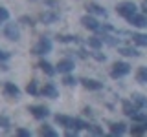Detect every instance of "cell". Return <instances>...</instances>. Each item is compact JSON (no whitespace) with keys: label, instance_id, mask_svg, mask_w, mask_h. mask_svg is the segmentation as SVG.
Segmentation results:
<instances>
[{"label":"cell","instance_id":"1","mask_svg":"<svg viewBox=\"0 0 147 137\" xmlns=\"http://www.w3.org/2000/svg\"><path fill=\"white\" fill-rule=\"evenodd\" d=\"M129 71H131V66H129L127 62H116L112 66L110 77H112V79H119V77H125Z\"/></svg>","mask_w":147,"mask_h":137},{"label":"cell","instance_id":"2","mask_svg":"<svg viewBox=\"0 0 147 137\" xmlns=\"http://www.w3.org/2000/svg\"><path fill=\"white\" fill-rule=\"evenodd\" d=\"M116 11H118V15L129 18V17H132V15L136 13V6H134L132 2H121V4L116 7Z\"/></svg>","mask_w":147,"mask_h":137},{"label":"cell","instance_id":"3","mask_svg":"<svg viewBox=\"0 0 147 137\" xmlns=\"http://www.w3.org/2000/svg\"><path fill=\"white\" fill-rule=\"evenodd\" d=\"M50 51H52V40L44 39V37L39 40V44L33 48V53L35 55H46V53H50Z\"/></svg>","mask_w":147,"mask_h":137},{"label":"cell","instance_id":"4","mask_svg":"<svg viewBox=\"0 0 147 137\" xmlns=\"http://www.w3.org/2000/svg\"><path fill=\"white\" fill-rule=\"evenodd\" d=\"M4 35H6V39H9V40H18L20 39L18 26L17 24H7L6 27H4Z\"/></svg>","mask_w":147,"mask_h":137},{"label":"cell","instance_id":"5","mask_svg":"<svg viewBox=\"0 0 147 137\" xmlns=\"http://www.w3.org/2000/svg\"><path fill=\"white\" fill-rule=\"evenodd\" d=\"M4 95L9 97V99H18L20 90H18V86L13 84V82H6V84H4Z\"/></svg>","mask_w":147,"mask_h":137},{"label":"cell","instance_id":"6","mask_svg":"<svg viewBox=\"0 0 147 137\" xmlns=\"http://www.w3.org/2000/svg\"><path fill=\"white\" fill-rule=\"evenodd\" d=\"M81 24H83V26H85V27H86V29H90V31H99V29H101V26H99V22H98V20H96V18H94V17H88V15H86V17H83V18H81Z\"/></svg>","mask_w":147,"mask_h":137},{"label":"cell","instance_id":"7","mask_svg":"<svg viewBox=\"0 0 147 137\" xmlns=\"http://www.w3.org/2000/svg\"><path fill=\"white\" fill-rule=\"evenodd\" d=\"M30 112L35 119H46L50 115V110L46 106H30Z\"/></svg>","mask_w":147,"mask_h":137},{"label":"cell","instance_id":"8","mask_svg":"<svg viewBox=\"0 0 147 137\" xmlns=\"http://www.w3.org/2000/svg\"><path fill=\"white\" fill-rule=\"evenodd\" d=\"M72 70H74V61H70V59L59 61L57 68H55V71H59V73H70Z\"/></svg>","mask_w":147,"mask_h":137},{"label":"cell","instance_id":"9","mask_svg":"<svg viewBox=\"0 0 147 137\" xmlns=\"http://www.w3.org/2000/svg\"><path fill=\"white\" fill-rule=\"evenodd\" d=\"M42 95L44 97H50V99H55V97H59V90L55 88L53 82H48V84H44V88H42Z\"/></svg>","mask_w":147,"mask_h":137},{"label":"cell","instance_id":"10","mask_svg":"<svg viewBox=\"0 0 147 137\" xmlns=\"http://www.w3.org/2000/svg\"><path fill=\"white\" fill-rule=\"evenodd\" d=\"M129 22H131L132 26H136V27H147V17H144V15H132V17H129L127 18Z\"/></svg>","mask_w":147,"mask_h":137},{"label":"cell","instance_id":"11","mask_svg":"<svg viewBox=\"0 0 147 137\" xmlns=\"http://www.w3.org/2000/svg\"><path fill=\"white\" fill-rule=\"evenodd\" d=\"M86 9H88V13H92V15H98V17H107V11H105L101 6H98V4H86Z\"/></svg>","mask_w":147,"mask_h":137},{"label":"cell","instance_id":"12","mask_svg":"<svg viewBox=\"0 0 147 137\" xmlns=\"http://www.w3.org/2000/svg\"><path fill=\"white\" fill-rule=\"evenodd\" d=\"M83 82V86H85L86 90H101L103 88V84H101V82H98V80H94V79H83L81 80Z\"/></svg>","mask_w":147,"mask_h":137},{"label":"cell","instance_id":"13","mask_svg":"<svg viewBox=\"0 0 147 137\" xmlns=\"http://www.w3.org/2000/svg\"><path fill=\"white\" fill-rule=\"evenodd\" d=\"M125 124L123 122H114V124H110V134L112 135H123L125 134Z\"/></svg>","mask_w":147,"mask_h":137},{"label":"cell","instance_id":"14","mask_svg":"<svg viewBox=\"0 0 147 137\" xmlns=\"http://www.w3.org/2000/svg\"><path fill=\"white\" fill-rule=\"evenodd\" d=\"M55 122L57 124H61V126H64V128H70V124H72V117H66V115H55Z\"/></svg>","mask_w":147,"mask_h":137},{"label":"cell","instance_id":"15","mask_svg":"<svg viewBox=\"0 0 147 137\" xmlns=\"http://www.w3.org/2000/svg\"><path fill=\"white\" fill-rule=\"evenodd\" d=\"M132 102H134L138 108H147V97H144V95H140V93L132 95Z\"/></svg>","mask_w":147,"mask_h":137},{"label":"cell","instance_id":"16","mask_svg":"<svg viewBox=\"0 0 147 137\" xmlns=\"http://www.w3.org/2000/svg\"><path fill=\"white\" fill-rule=\"evenodd\" d=\"M39 68H40V70H42V71H44L48 77H53V75H55V70H53V66H52L50 62H46V61H42V62H40V64H39Z\"/></svg>","mask_w":147,"mask_h":137},{"label":"cell","instance_id":"17","mask_svg":"<svg viewBox=\"0 0 147 137\" xmlns=\"http://www.w3.org/2000/svg\"><path fill=\"white\" fill-rule=\"evenodd\" d=\"M39 134H40V135H46V137H57V132H55V130H53L52 126H48V124L40 126Z\"/></svg>","mask_w":147,"mask_h":137},{"label":"cell","instance_id":"18","mask_svg":"<svg viewBox=\"0 0 147 137\" xmlns=\"http://www.w3.org/2000/svg\"><path fill=\"white\" fill-rule=\"evenodd\" d=\"M136 80L140 84H147V68H140L136 73Z\"/></svg>","mask_w":147,"mask_h":137},{"label":"cell","instance_id":"19","mask_svg":"<svg viewBox=\"0 0 147 137\" xmlns=\"http://www.w3.org/2000/svg\"><path fill=\"white\" fill-rule=\"evenodd\" d=\"M70 128H74V130H83V128H88V124H86L85 121H81V119H72V124Z\"/></svg>","mask_w":147,"mask_h":137},{"label":"cell","instance_id":"20","mask_svg":"<svg viewBox=\"0 0 147 137\" xmlns=\"http://www.w3.org/2000/svg\"><path fill=\"white\" fill-rule=\"evenodd\" d=\"M132 40H134L138 46H147V35H144V33H136V35H132Z\"/></svg>","mask_w":147,"mask_h":137},{"label":"cell","instance_id":"21","mask_svg":"<svg viewBox=\"0 0 147 137\" xmlns=\"http://www.w3.org/2000/svg\"><path fill=\"white\" fill-rule=\"evenodd\" d=\"M88 46L92 49H99L101 46H103V40L98 39V37H92V39H88Z\"/></svg>","mask_w":147,"mask_h":137},{"label":"cell","instance_id":"22","mask_svg":"<svg viewBox=\"0 0 147 137\" xmlns=\"http://www.w3.org/2000/svg\"><path fill=\"white\" fill-rule=\"evenodd\" d=\"M57 15H55V13H44L42 17H40V20L44 22V24H48V22H53V20H57Z\"/></svg>","mask_w":147,"mask_h":137},{"label":"cell","instance_id":"23","mask_svg":"<svg viewBox=\"0 0 147 137\" xmlns=\"http://www.w3.org/2000/svg\"><path fill=\"white\" fill-rule=\"evenodd\" d=\"M119 53L127 55V57H138V55H140L136 49H132V48H121V49H119Z\"/></svg>","mask_w":147,"mask_h":137},{"label":"cell","instance_id":"24","mask_svg":"<svg viewBox=\"0 0 147 137\" xmlns=\"http://www.w3.org/2000/svg\"><path fill=\"white\" fill-rule=\"evenodd\" d=\"M145 130H147V124H138V126H132V135H142V134H145Z\"/></svg>","mask_w":147,"mask_h":137},{"label":"cell","instance_id":"25","mask_svg":"<svg viewBox=\"0 0 147 137\" xmlns=\"http://www.w3.org/2000/svg\"><path fill=\"white\" fill-rule=\"evenodd\" d=\"M131 117L134 119V121H140V122H145V124H147V115H145V113H138V112H134Z\"/></svg>","mask_w":147,"mask_h":137},{"label":"cell","instance_id":"26","mask_svg":"<svg viewBox=\"0 0 147 137\" xmlns=\"http://www.w3.org/2000/svg\"><path fill=\"white\" fill-rule=\"evenodd\" d=\"M123 112H125L127 115H132V113H134L136 110H134V106H132L131 102H127V100H125V102H123Z\"/></svg>","mask_w":147,"mask_h":137},{"label":"cell","instance_id":"27","mask_svg":"<svg viewBox=\"0 0 147 137\" xmlns=\"http://www.w3.org/2000/svg\"><path fill=\"white\" fill-rule=\"evenodd\" d=\"M11 126V121L6 117V115H0V128H4V130H7V128Z\"/></svg>","mask_w":147,"mask_h":137},{"label":"cell","instance_id":"28","mask_svg":"<svg viewBox=\"0 0 147 137\" xmlns=\"http://www.w3.org/2000/svg\"><path fill=\"white\" fill-rule=\"evenodd\" d=\"M26 91H28V93H30V95H37V82H35V80H31L30 84H28Z\"/></svg>","mask_w":147,"mask_h":137},{"label":"cell","instance_id":"29","mask_svg":"<svg viewBox=\"0 0 147 137\" xmlns=\"http://www.w3.org/2000/svg\"><path fill=\"white\" fill-rule=\"evenodd\" d=\"M63 82H64L66 86H76V84H77V80L74 79V77H70V75H66V77H64V79H63Z\"/></svg>","mask_w":147,"mask_h":137},{"label":"cell","instance_id":"30","mask_svg":"<svg viewBox=\"0 0 147 137\" xmlns=\"http://www.w3.org/2000/svg\"><path fill=\"white\" fill-rule=\"evenodd\" d=\"M9 18V11L6 7H0V22H4V20H7Z\"/></svg>","mask_w":147,"mask_h":137},{"label":"cell","instance_id":"31","mask_svg":"<svg viewBox=\"0 0 147 137\" xmlns=\"http://www.w3.org/2000/svg\"><path fill=\"white\" fill-rule=\"evenodd\" d=\"M17 135H18V137H30L31 132L26 130V128H18V130H17Z\"/></svg>","mask_w":147,"mask_h":137},{"label":"cell","instance_id":"32","mask_svg":"<svg viewBox=\"0 0 147 137\" xmlns=\"http://www.w3.org/2000/svg\"><path fill=\"white\" fill-rule=\"evenodd\" d=\"M88 130H90L94 135H103V130H101L99 126H96V124H94V126H88Z\"/></svg>","mask_w":147,"mask_h":137},{"label":"cell","instance_id":"33","mask_svg":"<svg viewBox=\"0 0 147 137\" xmlns=\"http://www.w3.org/2000/svg\"><path fill=\"white\" fill-rule=\"evenodd\" d=\"M59 40H61V42H74V40H77V39L72 37V35H63V37H59Z\"/></svg>","mask_w":147,"mask_h":137},{"label":"cell","instance_id":"34","mask_svg":"<svg viewBox=\"0 0 147 137\" xmlns=\"http://www.w3.org/2000/svg\"><path fill=\"white\" fill-rule=\"evenodd\" d=\"M92 57H94L96 61H99V62H103V61H105V55H103V53H98V51L92 53Z\"/></svg>","mask_w":147,"mask_h":137},{"label":"cell","instance_id":"35","mask_svg":"<svg viewBox=\"0 0 147 137\" xmlns=\"http://www.w3.org/2000/svg\"><path fill=\"white\" fill-rule=\"evenodd\" d=\"M7 59H9V53H6V51L0 49V61H7Z\"/></svg>","mask_w":147,"mask_h":137},{"label":"cell","instance_id":"36","mask_svg":"<svg viewBox=\"0 0 147 137\" xmlns=\"http://www.w3.org/2000/svg\"><path fill=\"white\" fill-rule=\"evenodd\" d=\"M20 22H24V24H28V26H33L31 18H28V17H22V18H20Z\"/></svg>","mask_w":147,"mask_h":137},{"label":"cell","instance_id":"37","mask_svg":"<svg viewBox=\"0 0 147 137\" xmlns=\"http://www.w3.org/2000/svg\"><path fill=\"white\" fill-rule=\"evenodd\" d=\"M83 113H85V115H92V110L90 108H85V110H83Z\"/></svg>","mask_w":147,"mask_h":137},{"label":"cell","instance_id":"38","mask_svg":"<svg viewBox=\"0 0 147 137\" xmlns=\"http://www.w3.org/2000/svg\"><path fill=\"white\" fill-rule=\"evenodd\" d=\"M144 9H145V13H147V4H145V6H144Z\"/></svg>","mask_w":147,"mask_h":137}]
</instances>
